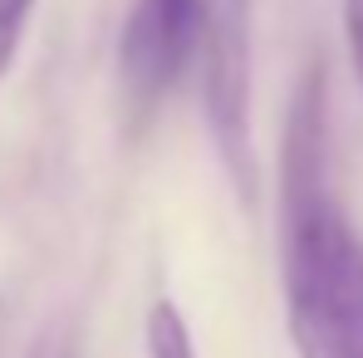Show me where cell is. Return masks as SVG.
I'll use <instances>...</instances> for the list:
<instances>
[{
    "instance_id": "obj_4",
    "label": "cell",
    "mask_w": 363,
    "mask_h": 358,
    "mask_svg": "<svg viewBox=\"0 0 363 358\" xmlns=\"http://www.w3.org/2000/svg\"><path fill=\"white\" fill-rule=\"evenodd\" d=\"M329 206V69L324 60H309L295 79L280 133V226L309 221Z\"/></svg>"
},
{
    "instance_id": "obj_5",
    "label": "cell",
    "mask_w": 363,
    "mask_h": 358,
    "mask_svg": "<svg viewBox=\"0 0 363 358\" xmlns=\"http://www.w3.org/2000/svg\"><path fill=\"white\" fill-rule=\"evenodd\" d=\"M143 354L147 358H196L186 314H182L172 299H152L147 324H143Z\"/></svg>"
},
{
    "instance_id": "obj_7",
    "label": "cell",
    "mask_w": 363,
    "mask_h": 358,
    "mask_svg": "<svg viewBox=\"0 0 363 358\" xmlns=\"http://www.w3.org/2000/svg\"><path fill=\"white\" fill-rule=\"evenodd\" d=\"M344 10V45H349V64H354V79L363 89V0H339Z\"/></svg>"
},
{
    "instance_id": "obj_1",
    "label": "cell",
    "mask_w": 363,
    "mask_h": 358,
    "mask_svg": "<svg viewBox=\"0 0 363 358\" xmlns=\"http://www.w3.org/2000/svg\"><path fill=\"white\" fill-rule=\"evenodd\" d=\"M285 324L300 358H363V236L339 201L280 226Z\"/></svg>"
},
{
    "instance_id": "obj_6",
    "label": "cell",
    "mask_w": 363,
    "mask_h": 358,
    "mask_svg": "<svg viewBox=\"0 0 363 358\" xmlns=\"http://www.w3.org/2000/svg\"><path fill=\"white\" fill-rule=\"evenodd\" d=\"M30 15H35V0H0V79L10 74V64L20 55Z\"/></svg>"
},
{
    "instance_id": "obj_3",
    "label": "cell",
    "mask_w": 363,
    "mask_h": 358,
    "mask_svg": "<svg viewBox=\"0 0 363 358\" xmlns=\"http://www.w3.org/2000/svg\"><path fill=\"white\" fill-rule=\"evenodd\" d=\"M201 113L216 157L241 206H255V142H250V0H216L201 45Z\"/></svg>"
},
{
    "instance_id": "obj_2",
    "label": "cell",
    "mask_w": 363,
    "mask_h": 358,
    "mask_svg": "<svg viewBox=\"0 0 363 358\" xmlns=\"http://www.w3.org/2000/svg\"><path fill=\"white\" fill-rule=\"evenodd\" d=\"M216 0H133L118 30V94L133 128L157 113L177 79L201 60Z\"/></svg>"
}]
</instances>
